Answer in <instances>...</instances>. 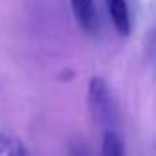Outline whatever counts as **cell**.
Instances as JSON below:
<instances>
[{
  "label": "cell",
  "mask_w": 156,
  "mask_h": 156,
  "mask_svg": "<svg viewBox=\"0 0 156 156\" xmlns=\"http://www.w3.org/2000/svg\"><path fill=\"white\" fill-rule=\"evenodd\" d=\"M88 108L94 121L103 130H116L118 107L114 96L103 77H92L88 85Z\"/></svg>",
  "instance_id": "1"
},
{
  "label": "cell",
  "mask_w": 156,
  "mask_h": 156,
  "mask_svg": "<svg viewBox=\"0 0 156 156\" xmlns=\"http://www.w3.org/2000/svg\"><path fill=\"white\" fill-rule=\"evenodd\" d=\"M72 6V13L79 24V28L83 31H96L98 28V13H96V6L94 0H70Z\"/></svg>",
  "instance_id": "2"
},
{
  "label": "cell",
  "mask_w": 156,
  "mask_h": 156,
  "mask_svg": "<svg viewBox=\"0 0 156 156\" xmlns=\"http://www.w3.org/2000/svg\"><path fill=\"white\" fill-rule=\"evenodd\" d=\"M105 6L116 31L121 37H127L130 33V13L127 0H105Z\"/></svg>",
  "instance_id": "3"
},
{
  "label": "cell",
  "mask_w": 156,
  "mask_h": 156,
  "mask_svg": "<svg viewBox=\"0 0 156 156\" xmlns=\"http://www.w3.org/2000/svg\"><path fill=\"white\" fill-rule=\"evenodd\" d=\"M101 154L105 156H123V141L118 136L116 130H103V143H101Z\"/></svg>",
  "instance_id": "5"
},
{
  "label": "cell",
  "mask_w": 156,
  "mask_h": 156,
  "mask_svg": "<svg viewBox=\"0 0 156 156\" xmlns=\"http://www.w3.org/2000/svg\"><path fill=\"white\" fill-rule=\"evenodd\" d=\"M0 154L26 156V154H30V149L17 134L8 132V130H0Z\"/></svg>",
  "instance_id": "4"
}]
</instances>
